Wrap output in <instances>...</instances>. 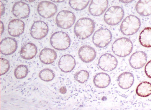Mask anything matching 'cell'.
Here are the masks:
<instances>
[{"instance_id":"10","label":"cell","mask_w":151,"mask_h":110,"mask_svg":"<svg viewBox=\"0 0 151 110\" xmlns=\"http://www.w3.org/2000/svg\"><path fill=\"white\" fill-rule=\"evenodd\" d=\"M49 31L47 24L42 21H35L30 29L32 37L36 40L42 39L47 36Z\"/></svg>"},{"instance_id":"17","label":"cell","mask_w":151,"mask_h":110,"mask_svg":"<svg viewBox=\"0 0 151 110\" xmlns=\"http://www.w3.org/2000/svg\"><path fill=\"white\" fill-rule=\"evenodd\" d=\"M25 23L20 19H14L9 22L8 30L9 35L13 37H17L24 33L25 29Z\"/></svg>"},{"instance_id":"7","label":"cell","mask_w":151,"mask_h":110,"mask_svg":"<svg viewBox=\"0 0 151 110\" xmlns=\"http://www.w3.org/2000/svg\"><path fill=\"white\" fill-rule=\"evenodd\" d=\"M76 17L73 12L69 11L62 10L56 16V21L59 27L68 29L71 27L75 22Z\"/></svg>"},{"instance_id":"33","label":"cell","mask_w":151,"mask_h":110,"mask_svg":"<svg viewBox=\"0 0 151 110\" xmlns=\"http://www.w3.org/2000/svg\"><path fill=\"white\" fill-rule=\"evenodd\" d=\"M4 25L2 21H1V34L2 35V33H4Z\"/></svg>"},{"instance_id":"15","label":"cell","mask_w":151,"mask_h":110,"mask_svg":"<svg viewBox=\"0 0 151 110\" xmlns=\"http://www.w3.org/2000/svg\"><path fill=\"white\" fill-rule=\"evenodd\" d=\"M76 62L75 58L70 55L62 56L58 62V66L60 70L64 73H69L75 68Z\"/></svg>"},{"instance_id":"13","label":"cell","mask_w":151,"mask_h":110,"mask_svg":"<svg viewBox=\"0 0 151 110\" xmlns=\"http://www.w3.org/2000/svg\"><path fill=\"white\" fill-rule=\"evenodd\" d=\"M1 52L5 55H9L14 53L17 48V43L14 38H6L1 41Z\"/></svg>"},{"instance_id":"30","label":"cell","mask_w":151,"mask_h":110,"mask_svg":"<svg viewBox=\"0 0 151 110\" xmlns=\"http://www.w3.org/2000/svg\"><path fill=\"white\" fill-rule=\"evenodd\" d=\"M145 72L147 76L151 79V60L148 62L145 65Z\"/></svg>"},{"instance_id":"18","label":"cell","mask_w":151,"mask_h":110,"mask_svg":"<svg viewBox=\"0 0 151 110\" xmlns=\"http://www.w3.org/2000/svg\"><path fill=\"white\" fill-rule=\"evenodd\" d=\"M117 81L119 86L122 89H129L134 84V75L130 72H124L119 76Z\"/></svg>"},{"instance_id":"4","label":"cell","mask_w":151,"mask_h":110,"mask_svg":"<svg viewBox=\"0 0 151 110\" xmlns=\"http://www.w3.org/2000/svg\"><path fill=\"white\" fill-rule=\"evenodd\" d=\"M124 11L121 6H112L106 11L104 19L107 25L115 26L121 22L124 16Z\"/></svg>"},{"instance_id":"1","label":"cell","mask_w":151,"mask_h":110,"mask_svg":"<svg viewBox=\"0 0 151 110\" xmlns=\"http://www.w3.org/2000/svg\"><path fill=\"white\" fill-rule=\"evenodd\" d=\"M95 28V23L93 20L84 17L79 19L77 21L74 27V33L78 38L85 40L93 33Z\"/></svg>"},{"instance_id":"28","label":"cell","mask_w":151,"mask_h":110,"mask_svg":"<svg viewBox=\"0 0 151 110\" xmlns=\"http://www.w3.org/2000/svg\"><path fill=\"white\" fill-rule=\"evenodd\" d=\"M89 76V73L87 71L82 70L76 73L74 77L78 82L84 84L88 80Z\"/></svg>"},{"instance_id":"9","label":"cell","mask_w":151,"mask_h":110,"mask_svg":"<svg viewBox=\"0 0 151 110\" xmlns=\"http://www.w3.org/2000/svg\"><path fill=\"white\" fill-rule=\"evenodd\" d=\"M38 13L40 16L45 18H51L57 12L58 8L55 4L49 1L40 2L37 7Z\"/></svg>"},{"instance_id":"16","label":"cell","mask_w":151,"mask_h":110,"mask_svg":"<svg viewBox=\"0 0 151 110\" xmlns=\"http://www.w3.org/2000/svg\"><path fill=\"white\" fill-rule=\"evenodd\" d=\"M79 58L85 63H89L94 61L96 56L95 49L89 45H83L78 51Z\"/></svg>"},{"instance_id":"31","label":"cell","mask_w":151,"mask_h":110,"mask_svg":"<svg viewBox=\"0 0 151 110\" xmlns=\"http://www.w3.org/2000/svg\"><path fill=\"white\" fill-rule=\"evenodd\" d=\"M1 3V16H2L4 14L5 11V7L2 1H0Z\"/></svg>"},{"instance_id":"8","label":"cell","mask_w":151,"mask_h":110,"mask_svg":"<svg viewBox=\"0 0 151 110\" xmlns=\"http://www.w3.org/2000/svg\"><path fill=\"white\" fill-rule=\"evenodd\" d=\"M118 65V61L114 56L110 53H105L100 57L98 65L102 70L110 72L114 70Z\"/></svg>"},{"instance_id":"20","label":"cell","mask_w":151,"mask_h":110,"mask_svg":"<svg viewBox=\"0 0 151 110\" xmlns=\"http://www.w3.org/2000/svg\"><path fill=\"white\" fill-rule=\"evenodd\" d=\"M37 50L36 45L32 43H28L21 48V57L26 60L33 59L37 54Z\"/></svg>"},{"instance_id":"3","label":"cell","mask_w":151,"mask_h":110,"mask_svg":"<svg viewBox=\"0 0 151 110\" xmlns=\"http://www.w3.org/2000/svg\"><path fill=\"white\" fill-rule=\"evenodd\" d=\"M141 22L138 17L133 15L128 16L124 20L121 24L120 30L124 35H133L139 30Z\"/></svg>"},{"instance_id":"2","label":"cell","mask_w":151,"mask_h":110,"mask_svg":"<svg viewBox=\"0 0 151 110\" xmlns=\"http://www.w3.org/2000/svg\"><path fill=\"white\" fill-rule=\"evenodd\" d=\"M133 44L127 38H120L116 40L112 45V50L116 55L121 57H126L132 53Z\"/></svg>"},{"instance_id":"23","label":"cell","mask_w":151,"mask_h":110,"mask_svg":"<svg viewBox=\"0 0 151 110\" xmlns=\"http://www.w3.org/2000/svg\"><path fill=\"white\" fill-rule=\"evenodd\" d=\"M140 44L145 48L151 47V28L147 27L142 31L139 37Z\"/></svg>"},{"instance_id":"26","label":"cell","mask_w":151,"mask_h":110,"mask_svg":"<svg viewBox=\"0 0 151 110\" xmlns=\"http://www.w3.org/2000/svg\"><path fill=\"white\" fill-rule=\"evenodd\" d=\"M90 1H70L69 5L72 9L76 11H82L86 9Z\"/></svg>"},{"instance_id":"11","label":"cell","mask_w":151,"mask_h":110,"mask_svg":"<svg viewBox=\"0 0 151 110\" xmlns=\"http://www.w3.org/2000/svg\"><path fill=\"white\" fill-rule=\"evenodd\" d=\"M147 60V55L145 52L137 51L131 56L129 59V64L132 68L139 69L142 68L146 64Z\"/></svg>"},{"instance_id":"14","label":"cell","mask_w":151,"mask_h":110,"mask_svg":"<svg viewBox=\"0 0 151 110\" xmlns=\"http://www.w3.org/2000/svg\"><path fill=\"white\" fill-rule=\"evenodd\" d=\"M13 14L18 18H27L30 13L29 5L25 3L19 1L14 4L12 9Z\"/></svg>"},{"instance_id":"32","label":"cell","mask_w":151,"mask_h":110,"mask_svg":"<svg viewBox=\"0 0 151 110\" xmlns=\"http://www.w3.org/2000/svg\"><path fill=\"white\" fill-rule=\"evenodd\" d=\"M66 92H67V89L65 87H63L60 88V93L64 94L66 93Z\"/></svg>"},{"instance_id":"12","label":"cell","mask_w":151,"mask_h":110,"mask_svg":"<svg viewBox=\"0 0 151 110\" xmlns=\"http://www.w3.org/2000/svg\"><path fill=\"white\" fill-rule=\"evenodd\" d=\"M109 6L108 1H91L88 8L90 14L99 16L106 11Z\"/></svg>"},{"instance_id":"35","label":"cell","mask_w":151,"mask_h":110,"mask_svg":"<svg viewBox=\"0 0 151 110\" xmlns=\"http://www.w3.org/2000/svg\"><path fill=\"white\" fill-rule=\"evenodd\" d=\"M53 1L54 2H64V1Z\"/></svg>"},{"instance_id":"19","label":"cell","mask_w":151,"mask_h":110,"mask_svg":"<svg viewBox=\"0 0 151 110\" xmlns=\"http://www.w3.org/2000/svg\"><path fill=\"white\" fill-rule=\"evenodd\" d=\"M39 57L42 63L48 65L54 62L57 57V54L54 50L45 48L40 52Z\"/></svg>"},{"instance_id":"24","label":"cell","mask_w":151,"mask_h":110,"mask_svg":"<svg viewBox=\"0 0 151 110\" xmlns=\"http://www.w3.org/2000/svg\"><path fill=\"white\" fill-rule=\"evenodd\" d=\"M136 93L138 96L146 97L151 94V84L148 82H143L138 84L136 89Z\"/></svg>"},{"instance_id":"34","label":"cell","mask_w":151,"mask_h":110,"mask_svg":"<svg viewBox=\"0 0 151 110\" xmlns=\"http://www.w3.org/2000/svg\"><path fill=\"white\" fill-rule=\"evenodd\" d=\"M120 1L121 2L124 3H130L133 2V1Z\"/></svg>"},{"instance_id":"25","label":"cell","mask_w":151,"mask_h":110,"mask_svg":"<svg viewBox=\"0 0 151 110\" xmlns=\"http://www.w3.org/2000/svg\"><path fill=\"white\" fill-rule=\"evenodd\" d=\"M39 77L43 81L48 82L53 79L55 74L52 70L46 68L40 71L39 73Z\"/></svg>"},{"instance_id":"5","label":"cell","mask_w":151,"mask_h":110,"mask_svg":"<svg viewBox=\"0 0 151 110\" xmlns=\"http://www.w3.org/2000/svg\"><path fill=\"white\" fill-rule=\"evenodd\" d=\"M52 48L58 50L68 49L71 44V39L67 33L64 32H57L54 33L50 39Z\"/></svg>"},{"instance_id":"21","label":"cell","mask_w":151,"mask_h":110,"mask_svg":"<svg viewBox=\"0 0 151 110\" xmlns=\"http://www.w3.org/2000/svg\"><path fill=\"white\" fill-rule=\"evenodd\" d=\"M111 81V78L110 76L105 73L96 74L93 79L94 86L99 88H106L110 85Z\"/></svg>"},{"instance_id":"6","label":"cell","mask_w":151,"mask_h":110,"mask_svg":"<svg viewBox=\"0 0 151 110\" xmlns=\"http://www.w3.org/2000/svg\"><path fill=\"white\" fill-rule=\"evenodd\" d=\"M112 37V34L109 29L107 28H100L97 30L93 35V42L98 48H105L111 43Z\"/></svg>"},{"instance_id":"29","label":"cell","mask_w":151,"mask_h":110,"mask_svg":"<svg viewBox=\"0 0 151 110\" xmlns=\"http://www.w3.org/2000/svg\"><path fill=\"white\" fill-rule=\"evenodd\" d=\"M10 64L9 61L4 58H1V75H5L9 71Z\"/></svg>"},{"instance_id":"27","label":"cell","mask_w":151,"mask_h":110,"mask_svg":"<svg viewBox=\"0 0 151 110\" xmlns=\"http://www.w3.org/2000/svg\"><path fill=\"white\" fill-rule=\"evenodd\" d=\"M28 70L27 66L21 65L18 66L14 70V76L16 78L21 79L25 78L28 75Z\"/></svg>"},{"instance_id":"22","label":"cell","mask_w":151,"mask_h":110,"mask_svg":"<svg viewBox=\"0 0 151 110\" xmlns=\"http://www.w3.org/2000/svg\"><path fill=\"white\" fill-rule=\"evenodd\" d=\"M136 11L142 16L147 17L151 15V0L138 1L135 6Z\"/></svg>"}]
</instances>
